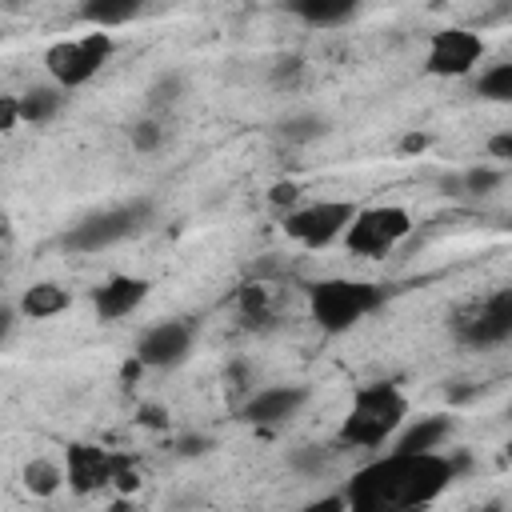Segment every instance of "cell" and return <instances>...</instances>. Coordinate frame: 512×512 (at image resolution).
<instances>
[{"label": "cell", "instance_id": "8", "mask_svg": "<svg viewBox=\"0 0 512 512\" xmlns=\"http://www.w3.org/2000/svg\"><path fill=\"white\" fill-rule=\"evenodd\" d=\"M192 344H196V320H188V316L160 320L140 332L136 360H140V368H176L188 360Z\"/></svg>", "mask_w": 512, "mask_h": 512}, {"label": "cell", "instance_id": "30", "mask_svg": "<svg viewBox=\"0 0 512 512\" xmlns=\"http://www.w3.org/2000/svg\"><path fill=\"white\" fill-rule=\"evenodd\" d=\"M136 420H140L144 428H168V408H164V404H144Z\"/></svg>", "mask_w": 512, "mask_h": 512}, {"label": "cell", "instance_id": "28", "mask_svg": "<svg viewBox=\"0 0 512 512\" xmlns=\"http://www.w3.org/2000/svg\"><path fill=\"white\" fill-rule=\"evenodd\" d=\"M20 124V100L16 96H0V132H12Z\"/></svg>", "mask_w": 512, "mask_h": 512}, {"label": "cell", "instance_id": "36", "mask_svg": "<svg viewBox=\"0 0 512 512\" xmlns=\"http://www.w3.org/2000/svg\"><path fill=\"white\" fill-rule=\"evenodd\" d=\"M0 4H20V0H0Z\"/></svg>", "mask_w": 512, "mask_h": 512}, {"label": "cell", "instance_id": "31", "mask_svg": "<svg viewBox=\"0 0 512 512\" xmlns=\"http://www.w3.org/2000/svg\"><path fill=\"white\" fill-rule=\"evenodd\" d=\"M208 448H212L208 436H180V440H176V452H180V456H204Z\"/></svg>", "mask_w": 512, "mask_h": 512}, {"label": "cell", "instance_id": "32", "mask_svg": "<svg viewBox=\"0 0 512 512\" xmlns=\"http://www.w3.org/2000/svg\"><path fill=\"white\" fill-rule=\"evenodd\" d=\"M428 144H432V136H428V132H408V136L400 140V152H408V156H420Z\"/></svg>", "mask_w": 512, "mask_h": 512}, {"label": "cell", "instance_id": "2", "mask_svg": "<svg viewBox=\"0 0 512 512\" xmlns=\"http://www.w3.org/2000/svg\"><path fill=\"white\" fill-rule=\"evenodd\" d=\"M404 416H408V400H404V392L396 384H388V380L364 384L352 396V408H348L336 440L344 448H376L388 436H396V428L404 424Z\"/></svg>", "mask_w": 512, "mask_h": 512}, {"label": "cell", "instance_id": "18", "mask_svg": "<svg viewBox=\"0 0 512 512\" xmlns=\"http://www.w3.org/2000/svg\"><path fill=\"white\" fill-rule=\"evenodd\" d=\"M292 16H300L304 24H316V28H332V24H344L360 0H288Z\"/></svg>", "mask_w": 512, "mask_h": 512}, {"label": "cell", "instance_id": "21", "mask_svg": "<svg viewBox=\"0 0 512 512\" xmlns=\"http://www.w3.org/2000/svg\"><path fill=\"white\" fill-rule=\"evenodd\" d=\"M500 184H504V168H492V164H472V168L460 172V192L464 196H492Z\"/></svg>", "mask_w": 512, "mask_h": 512}, {"label": "cell", "instance_id": "16", "mask_svg": "<svg viewBox=\"0 0 512 512\" xmlns=\"http://www.w3.org/2000/svg\"><path fill=\"white\" fill-rule=\"evenodd\" d=\"M16 100H20V124H48L64 108V88L60 84H32Z\"/></svg>", "mask_w": 512, "mask_h": 512}, {"label": "cell", "instance_id": "1", "mask_svg": "<svg viewBox=\"0 0 512 512\" xmlns=\"http://www.w3.org/2000/svg\"><path fill=\"white\" fill-rule=\"evenodd\" d=\"M456 480L452 460L440 452H388L360 468L344 492L348 508L356 512H384V508H420L432 504Z\"/></svg>", "mask_w": 512, "mask_h": 512}, {"label": "cell", "instance_id": "26", "mask_svg": "<svg viewBox=\"0 0 512 512\" xmlns=\"http://www.w3.org/2000/svg\"><path fill=\"white\" fill-rule=\"evenodd\" d=\"M296 472H308V476H316L320 468H324V452L316 448V444H304L300 452H292V460H288Z\"/></svg>", "mask_w": 512, "mask_h": 512}, {"label": "cell", "instance_id": "20", "mask_svg": "<svg viewBox=\"0 0 512 512\" xmlns=\"http://www.w3.org/2000/svg\"><path fill=\"white\" fill-rule=\"evenodd\" d=\"M20 484H24V492L48 500V496L60 492V484H64V468H60L56 460H48V456H36V460H28V464L20 468Z\"/></svg>", "mask_w": 512, "mask_h": 512}, {"label": "cell", "instance_id": "35", "mask_svg": "<svg viewBox=\"0 0 512 512\" xmlns=\"http://www.w3.org/2000/svg\"><path fill=\"white\" fill-rule=\"evenodd\" d=\"M0 236H8V216H0Z\"/></svg>", "mask_w": 512, "mask_h": 512}, {"label": "cell", "instance_id": "25", "mask_svg": "<svg viewBox=\"0 0 512 512\" xmlns=\"http://www.w3.org/2000/svg\"><path fill=\"white\" fill-rule=\"evenodd\" d=\"M184 96V76L180 72H164L152 88H148V104L152 108H168V104H176Z\"/></svg>", "mask_w": 512, "mask_h": 512}, {"label": "cell", "instance_id": "10", "mask_svg": "<svg viewBox=\"0 0 512 512\" xmlns=\"http://www.w3.org/2000/svg\"><path fill=\"white\" fill-rule=\"evenodd\" d=\"M456 336L468 348H496L512 336V292L500 288L456 320Z\"/></svg>", "mask_w": 512, "mask_h": 512}, {"label": "cell", "instance_id": "17", "mask_svg": "<svg viewBox=\"0 0 512 512\" xmlns=\"http://www.w3.org/2000/svg\"><path fill=\"white\" fill-rule=\"evenodd\" d=\"M148 0H84L80 4V20H88L92 28H120L128 20H136L144 12Z\"/></svg>", "mask_w": 512, "mask_h": 512}, {"label": "cell", "instance_id": "24", "mask_svg": "<svg viewBox=\"0 0 512 512\" xmlns=\"http://www.w3.org/2000/svg\"><path fill=\"white\" fill-rule=\"evenodd\" d=\"M240 312H244L248 320H268V312H272V296H268V284H260V280H248V284L240 288Z\"/></svg>", "mask_w": 512, "mask_h": 512}, {"label": "cell", "instance_id": "13", "mask_svg": "<svg viewBox=\"0 0 512 512\" xmlns=\"http://www.w3.org/2000/svg\"><path fill=\"white\" fill-rule=\"evenodd\" d=\"M148 292H152V284L144 280V276H112V280H104L96 292H92V304H96V316L100 320H124L128 312H136L144 300H148Z\"/></svg>", "mask_w": 512, "mask_h": 512}, {"label": "cell", "instance_id": "15", "mask_svg": "<svg viewBox=\"0 0 512 512\" xmlns=\"http://www.w3.org/2000/svg\"><path fill=\"white\" fill-rule=\"evenodd\" d=\"M68 304H72V292H68L64 284L40 280V284L24 288V296H20L16 312H20V316H28V320H52V316H60Z\"/></svg>", "mask_w": 512, "mask_h": 512}, {"label": "cell", "instance_id": "22", "mask_svg": "<svg viewBox=\"0 0 512 512\" xmlns=\"http://www.w3.org/2000/svg\"><path fill=\"white\" fill-rule=\"evenodd\" d=\"M476 96L496 100V104L512 100V64H492L488 72H480V80H476Z\"/></svg>", "mask_w": 512, "mask_h": 512}, {"label": "cell", "instance_id": "19", "mask_svg": "<svg viewBox=\"0 0 512 512\" xmlns=\"http://www.w3.org/2000/svg\"><path fill=\"white\" fill-rule=\"evenodd\" d=\"M320 136H328V120L316 116V112H292V116H284V120L276 124V140L288 144V148L312 144V140H320Z\"/></svg>", "mask_w": 512, "mask_h": 512}, {"label": "cell", "instance_id": "12", "mask_svg": "<svg viewBox=\"0 0 512 512\" xmlns=\"http://www.w3.org/2000/svg\"><path fill=\"white\" fill-rule=\"evenodd\" d=\"M64 480L72 492H96L112 480V456L96 444H68L64 448Z\"/></svg>", "mask_w": 512, "mask_h": 512}, {"label": "cell", "instance_id": "34", "mask_svg": "<svg viewBox=\"0 0 512 512\" xmlns=\"http://www.w3.org/2000/svg\"><path fill=\"white\" fill-rule=\"evenodd\" d=\"M12 328H16V308L12 304H0V344L12 336Z\"/></svg>", "mask_w": 512, "mask_h": 512}, {"label": "cell", "instance_id": "27", "mask_svg": "<svg viewBox=\"0 0 512 512\" xmlns=\"http://www.w3.org/2000/svg\"><path fill=\"white\" fill-rule=\"evenodd\" d=\"M268 200H272L276 208L296 204V200H300V184H296V180H280V184H272V188H268Z\"/></svg>", "mask_w": 512, "mask_h": 512}, {"label": "cell", "instance_id": "23", "mask_svg": "<svg viewBox=\"0 0 512 512\" xmlns=\"http://www.w3.org/2000/svg\"><path fill=\"white\" fill-rule=\"evenodd\" d=\"M128 140H132L136 152H156V148L168 140V132H164V124H160L156 116H144V120H136V124L128 128Z\"/></svg>", "mask_w": 512, "mask_h": 512}, {"label": "cell", "instance_id": "7", "mask_svg": "<svg viewBox=\"0 0 512 512\" xmlns=\"http://www.w3.org/2000/svg\"><path fill=\"white\" fill-rule=\"evenodd\" d=\"M352 216H356V204H348V200H316V204L284 216V236H292L304 248H324L348 228Z\"/></svg>", "mask_w": 512, "mask_h": 512}, {"label": "cell", "instance_id": "14", "mask_svg": "<svg viewBox=\"0 0 512 512\" xmlns=\"http://www.w3.org/2000/svg\"><path fill=\"white\" fill-rule=\"evenodd\" d=\"M456 420L448 412H432V416H416V424H408L400 436H396V448L392 452H440L444 440L452 436Z\"/></svg>", "mask_w": 512, "mask_h": 512}, {"label": "cell", "instance_id": "11", "mask_svg": "<svg viewBox=\"0 0 512 512\" xmlns=\"http://www.w3.org/2000/svg\"><path fill=\"white\" fill-rule=\"evenodd\" d=\"M308 388L304 384H268L260 392H252L240 408V416L252 424V428H280L288 424L304 404H308Z\"/></svg>", "mask_w": 512, "mask_h": 512}, {"label": "cell", "instance_id": "6", "mask_svg": "<svg viewBox=\"0 0 512 512\" xmlns=\"http://www.w3.org/2000/svg\"><path fill=\"white\" fill-rule=\"evenodd\" d=\"M112 36L108 32H84L80 40H56L48 52H44V68H48V76H52V84H60V88H80V84H88L100 68H104V60L112 56Z\"/></svg>", "mask_w": 512, "mask_h": 512}, {"label": "cell", "instance_id": "9", "mask_svg": "<svg viewBox=\"0 0 512 512\" xmlns=\"http://www.w3.org/2000/svg\"><path fill=\"white\" fill-rule=\"evenodd\" d=\"M484 56V40L472 32V28H444L432 36L428 44V56H424V72L428 76H444V80H456V76H468Z\"/></svg>", "mask_w": 512, "mask_h": 512}, {"label": "cell", "instance_id": "33", "mask_svg": "<svg viewBox=\"0 0 512 512\" xmlns=\"http://www.w3.org/2000/svg\"><path fill=\"white\" fill-rule=\"evenodd\" d=\"M488 152H492L496 160H512V132L492 136V140H488Z\"/></svg>", "mask_w": 512, "mask_h": 512}, {"label": "cell", "instance_id": "3", "mask_svg": "<svg viewBox=\"0 0 512 512\" xmlns=\"http://www.w3.org/2000/svg\"><path fill=\"white\" fill-rule=\"evenodd\" d=\"M384 304V288L368 284V280H320L308 288V308L312 320L324 332H348L352 324H360L368 312H376Z\"/></svg>", "mask_w": 512, "mask_h": 512}, {"label": "cell", "instance_id": "29", "mask_svg": "<svg viewBox=\"0 0 512 512\" xmlns=\"http://www.w3.org/2000/svg\"><path fill=\"white\" fill-rule=\"evenodd\" d=\"M300 72H304V60H300V56H288V60H276L272 80H276V84H284V80H296Z\"/></svg>", "mask_w": 512, "mask_h": 512}, {"label": "cell", "instance_id": "5", "mask_svg": "<svg viewBox=\"0 0 512 512\" xmlns=\"http://www.w3.org/2000/svg\"><path fill=\"white\" fill-rule=\"evenodd\" d=\"M412 232V216L400 204H372V208H356V216L348 220V228L340 232L352 256H388L404 236Z\"/></svg>", "mask_w": 512, "mask_h": 512}, {"label": "cell", "instance_id": "4", "mask_svg": "<svg viewBox=\"0 0 512 512\" xmlns=\"http://www.w3.org/2000/svg\"><path fill=\"white\" fill-rule=\"evenodd\" d=\"M144 224H152V200H128V204H112V208H100L92 216H84L80 224H72L60 244L68 252H104L136 232H144Z\"/></svg>", "mask_w": 512, "mask_h": 512}]
</instances>
